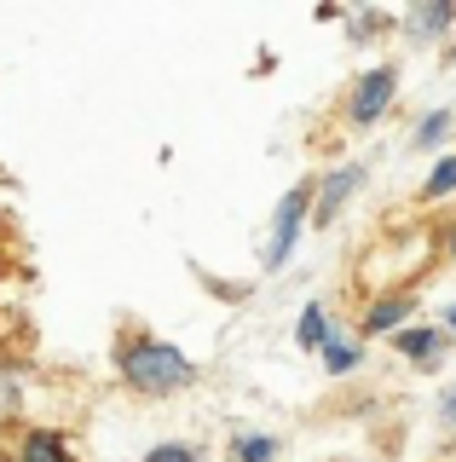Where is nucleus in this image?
<instances>
[{"mask_svg": "<svg viewBox=\"0 0 456 462\" xmlns=\"http://www.w3.org/2000/svg\"><path fill=\"white\" fill-rule=\"evenodd\" d=\"M116 375L127 387H133L139 399H179L185 387H196V365H191V353L174 341H162V336H122L116 346Z\"/></svg>", "mask_w": 456, "mask_h": 462, "instance_id": "f257e3e1", "label": "nucleus"}, {"mask_svg": "<svg viewBox=\"0 0 456 462\" xmlns=\"http://www.w3.org/2000/svg\"><path fill=\"white\" fill-rule=\"evenodd\" d=\"M306 226H312V180H301V185H289V191H283L278 214H272V237H266L260 266L266 272H283V266H289V254H295V243H301Z\"/></svg>", "mask_w": 456, "mask_h": 462, "instance_id": "f03ea898", "label": "nucleus"}, {"mask_svg": "<svg viewBox=\"0 0 456 462\" xmlns=\"http://www.w3.org/2000/svg\"><path fill=\"white\" fill-rule=\"evenodd\" d=\"M393 98H398V64H376V69H364V76L352 81L347 122H352V127H376L381 116H388Z\"/></svg>", "mask_w": 456, "mask_h": 462, "instance_id": "7ed1b4c3", "label": "nucleus"}, {"mask_svg": "<svg viewBox=\"0 0 456 462\" xmlns=\"http://www.w3.org/2000/svg\"><path fill=\"white\" fill-rule=\"evenodd\" d=\"M359 185H364V162H341L324 180H312V226H335V214L352 202Z\"/></svg>", "mask_w": 456, "mask_h": 462, "instance_id": "20e7f679", "label": "nucleus"}, {"mask_svg": "<svg viewBox=\"0 0 456 462\" xmlns=\"http://www.w3.org/2000/svg\"><path fill=\"white\" fill-rule=\"evenodd\" d=\"M12 457L18 462H76V445H69L64 428H23L18 445H12Z\"/></svg>", "mask_w": 456, "mask_h": 462, "instance_id": "39448f33", "label": "nucleus"}, {"mask_svg": "<svg viewBox=\"0 0 456 462\" xmlns=\"http://www.w3.org/2000/svg\"><path fill=\"white\" fill-rule=\"evenodd\" d=\"M445 341H451V336H445V329H433V324H405V329L393 336V346L410 358V365H422V370H433V365H439Z\"/></svg>", "mask_w": 456, "mask_h": 462, "instance_id": "423d86ee", "label": "nucleus"}, {"mask_svg": "<svg viewBox=\"0 0 456 462\" xmlns=\"http://www.w3.org/2000/svg\"><path fill=\"white\" fill-rule=\"evenodd\" d=\"M410 318H416V300L410 295H381V300H369V312H364V336H398Z\"/></svg>", "mask_w": 456, "mask_h": 462, "instance_id": "0eeeda50", "label": "nucleus"}, {"mask_svg": "<svg viewBox=\"0 0 456 462\" xmlns=\"http://www.w3.org/2000/svg\"><path fill=\"white\" fill-rule=\"evenodd\" d=\"M451 23H456V6H451V0H427V6H410L405 12V29L416 41H439Z\"/></svg>", "mask_w": 456, "mask_h": 462, "instance_id": "6e6552de", "label": "nucleus"}, {"mask_svg": "<svg viewBox=\"0 0 456 462\" xmlns=\"http://www.w3.org/2000/svg\"><path fill=\"white\" fill-rule=\"evenodd\" d=\"M330 336H335L330 312H324L318 300H306L301 318H295V346H301V353H324V341H330Z\"/></svg>", "mask_w": 456, "mask_h": 462, "instance_id": "1a4fd4ad", "label": "nucleus"}, {"mask_svg": "<svg viewBox=\"0 0 456 462\" xmlns=\"http://www.w3.org/2000/svg\"><path fill=\"white\" fill-rule=\"evenodd\" d=\"M18 411H23V370L0 358V445H6V428L18 422Z\"/></svg>", "mask_w": 456, "mask_h": 462, "instance_id": "9d476101", "label": "nucleus"}, {"mask_svg": "<svg viewBox=\"0 0 456 462\" xmlns=\"http://www.w3.org/2000/svg\"><path fill=\"white\" fill-rule=\"evenodd\" d=\"M278 433H232V462H278Z\"/></svg>", "mask_w": 456, "mask_h": 462, "instance_id": "9b49d317", "label": "nucleus"}, {"mask_svg": "<svg viewBox=\"0 0 456 462\" xmlns=\"http://www.w3.org/2000/svg\"><path fill=\"white\" fill-rule=\"evenodd\" d=\"M318 358H324V370H330V375H352V370L364 365V346H359V341H347V336H330Z\"/></svg>", "mask_w": 456, "mask_h": 462, "instance_id": "f8f14e48", "label": "nucleus"}, {"mask_svg": "<svg viewBox=\"0 0 456 462\" xmlns=\"http://www.w3.org/2000/svg\"><path fill=\"white\" fill-rule=\"evenodd\" d=\"M451 191H456V156H439L433 173L422 180V197H427V202H439V197H451Z\"/></svg>", "mask_w": 456, "mask_h": 462, "instance_id": "ddd939ff", "label": "nucleus"}, {"mask_svg": "<svg viewBox=\"0 0 456 462\" xmlns=\"http://www.w3.org/2000/svg\"><path fill=\"white\" fill-rule=\"evenodd\" d=\"M445 134H451V110H427V116H422V127H416V139H410V144H416V151H433V144L445 139Z\"/></svg>", "mask_w": 456, "mask_h": 462, "instance_id": "4468645a", "label": "nucleus"}, {"mask_svg": "<svg viewBox=\"0 0 456 462\" xmlns=\"http://www.w3.org/2000/svg\"><path fill=\"white\" fill-rule=\"evenodd\" d=\"M145 462H203V451L196 445H185V439H162V445H150Z\"/></svg>", "mask_w": 456, "mask_h": 462, "instance_id": "2eb2a0df", "label": "nucleus"}, {"mask_svg": "<svg viewBox=\"0 0 456 462\" xmlns=\"http://www.w3.org/2000/svg\"><path fill=\"white\" fill-rule=\"evenodd\" d=\"M376 29H388V12H359L352 18V41H369Z\"/></svg>", "mask_w": 456, "mask_h": 462, "instance_id": "dca6fc26", "label": "nucleus"}, {"mask_svg": "<svg viewBox=\"0 0 456 462\" xmlns=\"http://www.w3.org/2000/svg\"><path fill=\"white\" fill-rule=\"evenodd\" d=\"M439 411H445V422H456V387H451L445 399H439Z\"/></svg>", "mask_w": 456, "mask_h": 462, "instance_id": "f3484780", "label": "nucleus"}, {"mask_svg": "<svg viewBox=\"0 0 456 462\" xmlns=\"http://www.w3.org/2000/svg\"><path fill=\"white\" fill-rule=\"evenodd\" d=\"M445 336H456V307H451V312H445Z\"/></svg>", "mask_w": 456, "mask_h": 462, "instance_id": "a211bd4d", "label": "nucleus"}, {"mask_svg": "<svg viewBox=\"0 0 456 462\" xmlns=\"http://www.w3.org/2000/svg\"><path fill=\"white\" fill-rule=\"evenodd\" d=\"M0 462H18V457H12V451H6V445H0Z\"/></svg>", "mask_w": 456, "mask_h": 462, "instance_id": "6ab92c4d", "label": "nucleus"}, {"mask_svg": "<svg viewBox=\"0 0 456 462\" xmlns=\"http://www.w3.org/2000/svg\"><path fill=\"white\" fill-rule=\"evenodd\" d=\"M445 249H451V254H456V231H451V243H445Z\"/></svg>", "mask_w": 456, "mask_h": 462, "instance_id": "aec40b11", "label": "nucleus"}]
</instances>
